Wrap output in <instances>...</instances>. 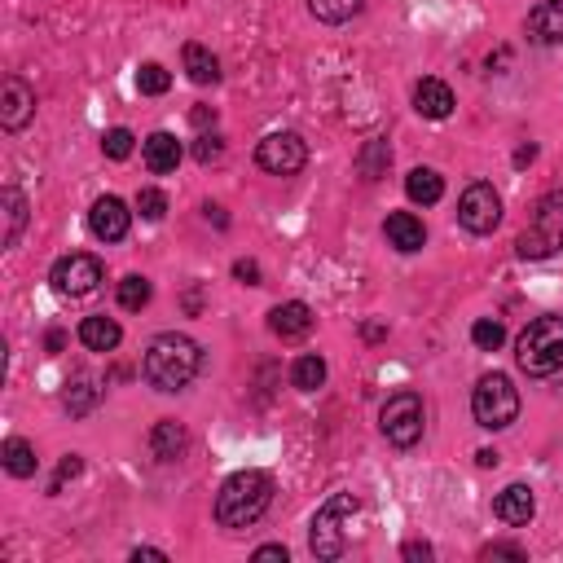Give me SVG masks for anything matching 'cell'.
<instances>
[{
	"instance_id": "obj_1",
	"label": "cell",
	"mask_w": 563,
	"mask_h": 563,
	"mask_svg": "<svg viewBox=\"0 0 563 563\" xmlns=\"http://www.w3.org/2000/svg\"><path fill=\"white\" fill-rule=\"evenodd\" d=\"M198 370H203V348L176 330L154 335L146 344V357H141V374L154 392H185L198 379Z\"/></svg>"
},
{
	"instance_id": "obj_2",
	"label": "cell",
	"mask_w": 563,
	"mask_h": 563,
	"mask_svg": "<svg viewBox=\"0 0 563 563\" xmlns=\"http://www.w3.org/2000/svg\"><path fill=\"white\" fill-rule=\"evenodd\" d=\"M269 506H273V480L256 467L234 471L216 493V524L220 528H251Z\"/></svg>"
},
{
	"instance_id": "obj_3",
	"label": "cell",
	"mask_w": 563,
	"mask_h": 563,
	"mask_svg": "<svg viewBox=\"0 0 563 563\" xmlns=\"http://www.w3.org/2000/svg\"><path fill=\"white\" fill-rule=\"evenodd\" d=\"M515 361L528 379H550L555 370H563V317H533L515 339Z\"/></svg>"
},
{
	"instance_id": "obj_4",
	"label": "cell",
	"mask_w": 563,
	"mask_h": 563,
	"mask_svg": "<svg viewBox=\"0 0 563 563\" xmlns=\"http://www.w3.org/2000/svg\"><path fill=\"white\" fill-rule=\"evenodd\" d=\"M357 498L352 493H335L322 511L313 515V528H308V550H313L317 559H344L348 550V520L357 515Z\"/></svg>"
},
{
	"instance_id": "obj_5",
	"label": "cell",
	"mask_w": 563,
	"mask_h": 563,
	"mask_svg": "<svg viewBox=\"0 0 563 563\" xmlns=\"http://www.w3.org/2000/svg\"><path fill=\"white\" fill-rule=\"evenodd\" d=\"M563 247V190H550L537 198L533 207V220H528V229L515 242V251H520L524 260H546L555 256Z\"/></svg>"
},
{
	"instance_id": "obj_6",
	"label": "cell",
	"mask_w": 563,
	"mask_h": 563,
	"mask_svg": "<svg viewBox=\"0 0 563 563\" xmlns=\"http://www.w3.org/2000/svg\"><path fill=\"white\" fill-rule=\"evenodd\" d=\"M471 414L484 432H502L520 418V388H515L506 374H484L471 392Z\"/></svg>"
},
{
	"instance_id": "obj_7",
	"label": "cell",
	"mask_w": 563,
	"mask_h": 563,
	"mask_svg": "<svg viewBox=\"0 0 563 563\" xmlns=\"http://www.w3.org/2000/svg\"><path fill=\"white\" fill-rule=\"evenodd\" d=\"M423 396L418 392H392L388 401H383V410H379V427H383V436L392 440L396 449H414L418 440H423Z\"/></svg>"
},
{
	"instance_id": "obj_8",
	"label": "cell",
	"mask_w": 563,
	"mask_h": 563,
	"mask_svg": "<svg viewBox=\"0 0 563 563\" xmlns=\"http://www.w3.org/2000/svg\"><path fill=\"white\" fill-rule=\"evenodd\" d=\"M458 225L467 229V234H493V229L502 225V194L493 190L489 181H476V185H467L458 198Z\"/></svg>"
},
{
	"instance_id": "obj_9",
	"label": "cell",
	"mask_w": 563,
	"mask_h": 563,
	"mask_svg": "<svg viewBox=\"0 0 563 563\" xmlns=\"http://www.w3.org/2000/svg\"><path fill=\"white\" fill-rule=\"evenodd\" d=\"M256 163L269 176H295V172H304V163H308V141L291 128L269 132L256 146Z\"/></svg>"
},
{
	"instance_id": "obj_10",
	"label": "cell",
	"mask_w": 563,
	"mask_h": 563,
	"mask_svg": "<svg viewBox=\"0 0 563 563\" xmlns=\"http://www.w3.org/2000/svg\"><path fill=\"white\" fill-rule=\"evenodd\" d=\"M53 291L58 295H71V300H80V295H93L97 286L106 282V269L97 256H84V251H71V256H62L58 264H53L49 273Z\"/></svg>"
},
{
	"instance_id": "obj_11",
	"label": "cell",
	"mask_w": 563,
	"mask_h": 563,
	"mask_svg": "<svg viewBox=\"0 0 563 563\" xmlns=\"http://www.w3.org/2000/svg\"><path fill=\"white\" fill-rule=\"evenodd\" d=\"M128 225H132V212H128L124 198L106 194V198H97V203L88 207V229H93L97 242H124Z\"/></svg>"
},
{
	"instance_id": "obj_12",
	"label": "cell",
	"mask_w": 563,
	"mask_h": 563,
	"mask_svg": "<svg viewBox=\"0 0 563 563\" xmlns=\"http://www.w3.org/2000/svg\"><path fill=\"white\" fill-rule=\"evenodd\" d=\"M36 115V93L27 88V80L9 75L5 88H0V128L5 132H22Z\"/></svg>"
},
{
	"instance_id": "obj_13",
	"label": "cell",
	"mask_w": 563,
	"mask_h": 563,
	"mask_svg": "<svg viewBox=\"0 0 563 563\" xmlns=\"http://www.w3.org/2000/svg\"><path fill=\"white\" fill-rule=\"evenodd\" d=\"M313 326H317V317H313V308H308L304 300L278 304L269 313V330L282 339V344H300V339L313 335Z\"/></svg>"
},
{
	"instance_id": "obj_14",
	"label": "cell",
	"mask_w": 563,
	"mask_h": 563,
	"mask_svg": "<svg viewBox=\"0 0 563 563\" xmlns=\"http://www.w3.org/2000/svg\"><path fill=\"white\" fill-rule=\"evenodd\" d=\"M493 515L506 524V528H520L537 515V498L528 484H506V489L493 498Z\"/></svg>"
},
{
	"instance_id": "obj_15",
	"label": "cell",
	"mask_w": 563,
	"mask_h": 563,
	"mask_svg": "<svg viewBox=\"0 0 563 563\" xmlns=\"http://www.w3.org/2000/svg\"><path fill=\"white\" fill-rule=\"evenodd\" d=\"M181 141L172 137V132H150L146 141H141V159H146V168L154 172V176H168V172H176L181 168Z\"/></svg>"
},
{
	"instance_id": "obj_16",
	"label": "cell",
	"mask_w": 563,
	"mask_h": 563,
	"mask_svg": "<svg viewBox=\"0 0 563 563\" xmlns=\"http://www.w3.org/2000/svg\"><path fill=\"white\" fill-rule=\"evenodd\" d=\"M454 88H449L445 80H418L414 84V110L423 119H449L454 115Z\"/></svg>"
},
{
	"instance_id": "obj_17",
	"label": "cell",
	"mask_w": 563,
	"mask_h": 563,
	"mask_svg": "<svg viewBox=\"0 0 563 563\" xmlns=\"http://www.w3.org/2000/svg\"><path fill=\"white\" fill-rule=\"evenodd\" d=\"M185 449H190V432H185L176 418H163V423H154L150 432V454L159 462H176L185 458Z\"/></svg>"
},
{
	"instance_id": "obj_18",
	"label": "cell",
	"mask_w": 563,
	"mask_h": 563,
	"mask_svg": "<svg viewBox=\"0 0 563 563\" xmlns=\"http://www.w3.org/2000/svg\"><path fill=\"white\" fill-rule=\"evenodd\" d=\"M528 40L563 44V0H542V5L528 14Z\"/></svg>"
},
{
	"instance_id": "obj_19",
	"label": "cell",
	"mask_w": 563,
	"mask_h": 563,
	"mask_svg": "<svg viewBox=\"0 0 563 563\" xmlns=\"http://www.w3.org/2000/svg\"><path fill=\"white\" fill-rule=\"evenodd\" d=\"M383 234H388V242L396 251H405V256H410V251H423V242H427V229L414 212H392L388 225H383Z\"/></svg>"
},
{
	"instance_id": "obj_20",
	"label": "cell",
	"mask_w": 563,
	"mask_h": 563,
	"mask_svg": "<svg viewBox=\"0 0 563 563\" xmlns=\"http://www.w3.org/2000/svg\"><path fill=\"white\" fill-rule=\"evenodd\" d=\"M27 194L14 190V185H5L0 190V216H5V234H0V242L5 247H18V238H22V229H27Z\"/></svg>"
},
{
	"instance_id": "obj_21",
	"label": "cell",
	"mask_w": 563,
	"mask_h": 563,
	"mask_svg": "<svg viewBox=\"0 0 563 563\" xmlns=\"http://www.w3.org/2000/svg\"><path fill=\"white\" fill-rule=\"evenodd\" d=\"M119 339H124V330H119V322H115V317H106V313L84 317V322H80V344L88 352H115Z\"/></svg>"
},
{
	"instance_id": "obj_22",
	"label": "cell",
	"mask_w": 563,
	"mask_h": 563,
	"mask_svg": "<svg viewBox=\"0 0 563 563\" xmlns=\"http://www.w3.org/2000/svg\"><path fill=\"white\" fill-rule=\"evenodd\" d=\"M97 401H102V388H97L93 374H75V379L66 383V392H62V405H66V414H71V418L93 414Z\"/></svg>"
},
{
	"instance_id": "obj_23",
	"label": "cell",
	"mask_w": 563,
	"mask_h": 563,
	"mask_svg": "<svg viewBox=\"0 0 563 563\" xmlns=\"http://www.w3.org/2000/svg\"><path fill=\"white\" fill-rule=\"evenodd\" d=\"M405 194H410V203H418V207H432L445 198V181H440V172H432V168H414L405 176Z\"/></svg>"
},
{
	"instance_id": "obj_24",
	"label": "cell",
	"mask_w": 563,
	"mask_h": 563,
	"mask_svg": "<svg viewBox=\"0 0 563 563\" xmlns=\"http://www.w3.org/2000/svg\"><path fill=\"white\" fill-rule=\"evenodd\" d=\"M181 62H185V75H190L194 84H216V80H220L216 53L203 49V44H185V49H181Z\"/></svg>"
},
{
	"instance_id": "obj_25",
	"label": "cell",
	"mask_w": 563,
	"mask_h": 563,
	"mask_svg": "<svg viewBox=\"0 0 563 563\" xmlns=\"http://www.w3.org/2000/svg\"><path fill=\"white\" fill-rule=\"evenodd\" d=\"M0 462H5V471H9V476H14V480H31V476H36V467H40V462H36V449H31L27 445V440H5V449H0Z\"/></svg>"
},
{
	"instance_id": "obj_26",
	"label": "cell",
	"mask_w": 563,
	"mask_h": 563,
	"mask_svg": "<svg viewBox=\"0 0 563 563\" xmlns=\"http://www.w3.org/2000/svg\"><path fill=\"white\" fill-rule=\"evenodd\" d=\"M308 14L317 22H326V27H339V22L361 14V0H308Z\"/></svg>"
},
{
	"instance_id": "obj_27",
	"label": "cell",
	"mask_w": 563,
	"mask_h": 563,
	"mask_svg": "<svg viewBox=\"0 0 563 563\" xmlns=\"http://www.w3.org/2000/svg\"><path fill=\"white\" fill-rule=\"evenodd\" d=\"M388 163H392V146H388L383 137H374V141H366V150H361L357 168H361V176H366V181H379V176L388 172Z\"/></svg>"
},
{
	"instance_id": "obj_28",
	"label": "cell",
	"mask_w": 563,
	"mask_h": 563,
	"mask_svg": "<svg viewBox=\"0 0 563 563\" xmlns=\"http://www.w3.org/2000/svg\"><path fill=\"white\" fill-rule=\"evenodd\" d=\"M291 383L300 392H317L326 383V361L317 357V352H308V357L295 361V370H291Z\"/></svg>"
},
{
	"instance_id": "obj_29",
	"label": "cell",
	"mask_w": 563,
	"mask_h": 563,
	"mask_svg": "<svg viewBox=\"0 0 563 563\" xmlns=\"http://www.w3.org/2000/svg\"><path fill=\"white\" fill-rule=\"evenodd\" d=\"M119 308H128V313H141V308L150 304V295H154V286L141 278V273H128L124 282H119Z\"/></svg>"
},
{
	"instance_id": "obj_30",
	"label": "cell",
	"mask_w": 563,
	"mask_h": 563,
	"mask_svg": "<svg viewBox=\"0 0 563 563\" xmlns=\"http://www.w3.org/2000/svg\"><path fill=\"white\" fill-rule=\"evenodd\" d=\"M471 344H476L480 352H498L506 344V326L498 322V317H480V322L471 326Z\"/></svg>"
},
{
	"instance_id": "obj_31",
	"label": "cell",
	"mask_w": 563,
	"mask_h": 563,
	"mask_svg": "<svg viewBox=\"0 0 563 563\" xmlns=\"http://www.w3.org/2000/svg\"><path fill=\"white\" fill-rule=\"evenodd\" d=\"M137 88H141V93H146V97H163V93H168V88H172V75L163 71L159 62H146V66H141V71H137Z\"/></svg>"
},
{
	"instance_id": "obj_32",
	"label": "cell",
	"mask_w": 563,
	"mask_h": 563,
	"mask_svg": "<svg viewBox=\"0 0 563 563\" xmlns=\"http://www.w3.org/2000/svg\"><path fill=\"white\" fill-rule=\"evenodd\" d=\"M132 141H137V137H132V132L128 128H110L106 132V137H102V150H106V159H128V154H132Z\"/></svg>"
},
{
	"instance_id": "obj_33",
	"label": "cell",
	"mask_w": 563,
	"mask_h": 563,
	"mask_svg": "<svg viewBox=\"0 0 563 563\" xmlns=\"http://www.w3.org/2000/svg\"><path fill=\"white\" fill-rule=\"evenodd\" d=\"M137 212H141V220H163L168 216V194L163 190H141L137 194Z\"/></svg>"
},
{
	"instance_id": "obj_34",
	"label": "cell",
	"mask_w": 563,
	"mask_h": 563,
	"mask_svg": "<svg viewBox=\"0 0 563 563\" xmlns=\"http://www.w3.org/2000/svg\"><path fill=\"white\" fill-rule=\"evenodd\" d=\"M220 154H225V141H220L216 132H203V137L194 141V159L198 163H212V159H220Z\"/></svg>"
},
{
	"instance_id": "obj_35",
	"label": "cell",
	"mask_w": 563,
	"mask_h": 563,
	"mask_svg": "<svg viewBox=\"0 0 563 563\" xmlns=\"http://www.w3.org/2000/svg\"><path fill=\"white\" fill-rule=\"evenodd\" d=\"M80 471H84V462L80 458H62V467H58V476H53V484H49V493H62L66 489V480H75V476H80Z\"/></svg>"
},
{
	"instance_id": "obj_36",
	"label": "cell",
	"mask_w": 563,
	"mask_h": 563,
	"mask_svg": "<svg viewBox=\"0 0 563 563\" xmlns=\"http://www.w3.org/2000/svg\"><path fill=\"white\" fill-rule=\"evenodd\" d=\"M234 278L247 282V286H260V264H256V260H238V264H234Z\"/></svg>"
},
{
	"instance_id": "obj_37",
	"label": "cell",
	"mask_w": 563,
	"mask_h": 563,
	"mask_svg": "<svg viewBox=\"0 0 563 563\" xmlns=\"http://www.w3.org/2000/svg\"><path fill=\"white\" fill-rule=\"evenodd\" d=\"M190 124L194 128H212L216 124V106H194L190 110Z\"/></svg>"
},
{
	"instance_id": "obj_38",
	"label": "cell",
	"mask_w": 563,
	"mask_h": 563,
	"mask_svg": "<svg viewBox=\"0 0 563 563\" xmlns=\"http://www.w3.org/2000/svg\"><path fill=\"white\" fill-rule=\"evenodd\" d=\"M480 555L484 559H524V550L520 546H484Z\"/></svg>"
},
{
	"instance_id": "obj_39",
	"label": "cell",
	"mask_w": 563,
	"mask_h": 563,
	"mask_svg": "<svg viewBox=\"0 0 563 563\" xmlns=\"http://www.w3.org/2000/svg\"><path fill=\"white\" fill-rule=\"evenodd\" d=\"M269 559L286 563V559H291V550H286V546H260V550H256V563H269Z\"/></svg>"
},
{
	"instance_id": "obj_40",
	"label": "cell",
	"mask_w": 563,
	"mask_h": 563,
	"mask_svg": "<svg viewBox=\"0 0 563 563\" xmlns=\"http://www.w3.org/2000/svg\"><path fill=\"white\" fill-rule=\"evenodd\" d=\"M401 555H405V559H432L436 550L427 546V542H405V546H401Z\"/></svg>"
},
{
	"instance_id": "obj_41",
	"label": "cell",
	"mask_w": 563,
	"mask_h": 563,
	"mask_svg": "<svg viewBox=\"0 0 563 563\" xmlns=\"http://www.w3.org/2000/svg\"><path fill=\"white\" fill-rule=\"evenodd\" d=\"M132 559H168V555H163V550H154V546H137V550H132Z\"/></svg>"
},
{
	"instance_id": "obj_42",
	"label": "cell",
	"mask_w": 563,
	"mask_h": 563,
	"mask_svg": "<svg viewBox=\"0 0 563 563\" xmlns=\"http://www.w3.org/2000/svg\"><path fill=\"white\" fill-rule=\"evenodd\" d=\"M44 344H49V352H62V344H66V335H62V330H49V339H44Z\"/></svg>"
},
{
	"instance_id": "obj_43",
	"label": "cell",
	"mask_w": 563,
	"mask_h": 563,
	"mask_svg": "<svg viewBox=\"0 0 563 563\" xmlns=\"http://www.w3.org/2000/svg\"><path fill=\"white\" fill-rule=\"evenodd\" d=\"M476 462H480V467H498V454H493V449H480V454H476Z\"/></svg>"
},
{
	"instance_id": "obj_44",
	"label": "cell",
	"mask_w": 563,
	"mask_h": 563,
	"mask_svg": "<svg viewBox=\"0 0 563 563\" xmlns=\"http://www.w3.org/2000/svg\"><path fill=\"white\" fill-rule=\"evenodd\" d=\"M537 159V146H524V150H515V163H520V168H524V163H533Z\"/></svg>"
},
{
	"instance_id": "obj_45",
	"label": "cell",
	"mask_w": 563,
	"mask_h": 563,
	"mask_svg": "<svg viewBox=\"0 0 563 563\" xmlns=\"http://www.w3.org/2000/svg\"><path fill=\"white\" fill-rule=\"evenodd\" d=\"M361 335H366V339H383V335H388V330H383L379 322H366V330H361Z\"/></svg>"
}]
</instances>
